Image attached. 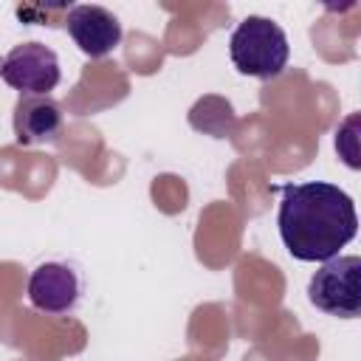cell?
<instances>
[{"mask_svg": "<svg viewBox=\"0 0 361 361\" xmlns=\"http://www.w3.org/2000/svg\"><path fill=\"white\" fill-rule=\"evenodd\" d=\"M62 130V107L51 96H20L14 104L17 144H45Z\"/></svg>", "mask_w": 361, "mask_h": 361, "instance_id": "cell-7", "label": "cell"}, {"mask_svg": "<svg viewBox=\"0 0 361 361\" xmlns=\"http://www.w3.org/2000/svg\"><path fill=\"white\" fill-rule=\"evenodd\" d=\"M307 299L338 319H355L361 313V257H333L307 282Z\"/></svg>", "mask_w": 361, "mask_h": 361, "instance_id": "cell-3", "label": "cell"}, {"mask_svg": "<svg viewBox=\"0 0 361 361\" xmlns=\"http://www.w3.org/2000/svg\"><path fill=\"white\" fill-rule=\"evenodd\" d=\"M231 62L240 73L254 79H274L285 71L290 45L279 23L268 17H245L228 39Z\"/></svg>", "mask_w": 361, "mask_h": 361, "instance_id": "cell-2", "label": "cell"}, {"mask_svg": "<svg viewBox=\"0 0 361 361\" xmlns=\"http://www.w3.org/2000/svg\"><path fill=\"white\" fill-rule=\"evenodd\" d=\"M65 28L79 51L90 59H102L113 54L121 42V23L113 11L102 6H71L65 17Z\"/></svg>", "mask_w": 361, "mask_h": 361, "instance_id": "cell-5", "label": "cell"}, {"mask_svg": "<svg viewBox=\"0 0 361 361\" xmlns=\"http://www.w3.org/2000/svg\"><path fill=\"white\" fill-rule=\"evenodd\" d=\"M0 76L23 96H48L62 79L59 56L42 42H23L6 54Z\"/></svg>", "mask_w": 361, "mask_h": 361, "instance_id": "cell-4", "label": "cell"}, {"mask_svg": "<svg viewBox=\"0 0 361 361\" xmlns=\"http://www.w3.org/2000/svg\"><path fill=\"white\" fill-rule=\"evenodd\" d=\"M279 237L290 257L302 262H327L338 257L355 231L358 214L353 197L324 180L279 186Z\"/></svg>", "mask_w": 361, "mask_h": 361, "instance_id": "cell-1", "label": "cell"}, {"mask_svg": "<svg viewBox=\"0 0 361 361\" xmlns=\"http://www.w3.org/2000/svg\"><path fill=\"white\" fill-rule=\"evenodd\" d=\"M0 68H3V59H0Z\"/></svg>", "mask_w": 361, "mask_h": 361, "instance_id": "cell-8", "label": "cell"}, {"mask_svg": "<svg viewBox=\"0 0 361 361\" xmlns=\"http://www.w3.org/2000/svg\"><path fill=\"white\" fill-rule=\"evenodd\" d=\"M28 302L48 313L62 316L79 302V276L65 262H42L28 276Z\"/></svg>", "mask_w": 361, "mask_h": 361, "instance_id": "cell-6", "label": "cell"}]
</instances>
